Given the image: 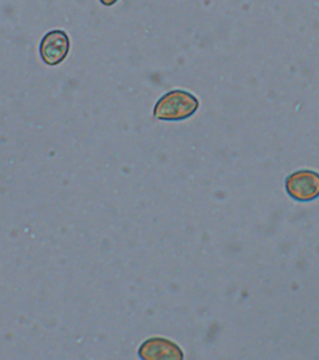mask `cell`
<instances>
[{"instance_id":"cell-1","label":"cell","mask_w":319,"mask_h":360,"mask_svg":"<svg viewBox=\"0 0 319 360\" xmlns=\"http://www.w3.org/2000/svg\"><path fill=\"white\" fill-rule=\"evenodd\" d=\"M200 107L198 99L185 90H171L161 96L154 108V115L158 120L179 122L190 118Z\"/></svg>"},{"instance_id":"cell-2","label":"cell","mask_w":319,"mask_h":360,"mask_svg":"<svg viewBox=\"0 0 319 360\" xmlns=\"http://www.w3.org/2000/svg\"><path fill=\"white\" fill-rule=\"evenodd\" d=\"M287 193L297 202H312L319 197V173L303 169L286 180Z\"/></svg>"},{"instance_id":"cell-3","label":"cell","mask_w":319,"mask_h":360,"mask_svg":"<svg viewBox=\"0 0 319 360\" xmlns=\"http://www.w3.org/2000/svg\"><path fill=\"white\" fill-rule=\"evenodd\" d=\"M70 49V40L65 32L51 30L40 43V56L48 65H57L65 60Z\"/></svg>"},{"instance_id":"cell-4","label":"cell","mask_w":319,"mask_h":360,"mask_svg":"<svg viewBox=\"0 0 319 360\" xmlns=\"http://www.w3.org/2000/svg\"><path fill=\"white\" fill-rule=\"evenodd\" d=\"M141 359H182L184 353L179 345L163 338H151L142 343L139 350Z\"/></svg>"},{"instance_id":"cell-5","label":"cell","mask_w":319,"mask_h":360,"mask_svg":"<svg viewBox=\"0 0 319 360\" xmlns=\"http://www.w3.org/2000/svg\"><path fill=\"white\" fill-rule=\"evenodd\" d=\"M101 4H104V6H111L116 3V1H118V0H100Z\"/></svg>"}]
</instances>
